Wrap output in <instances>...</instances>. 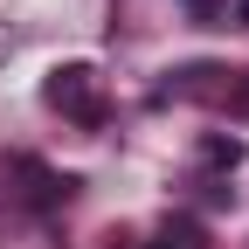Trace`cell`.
Segmentation results:
<instances>
[{"label": "cell", "instance_id": "obj_1", "mask_svg": "<svg viewBox=\"0 0 249 249\" xmlns=\"http://www.w3.org/2000/svg\"><path fill=\"white\" fill-rule=\"evenodd\" d=\"M42 97H49V111H62V118L90 124V132L111 118L104 83H97V70H90V62H55V70H49V83H42Z\"/></svg>", "mask_w": 249, "mask_h": 249}, {"label": "cell", "instance_id": "obj_2", "mask_svg": "<svg viewBox=\"0 0 249 249\" xmlns=\"http://www.w3.org/2000/svg\"><path fill=\"white\" fill-rule=\"evenodd\" d=\"M14 173L28 180V187H21L28 208H62V201L76 194V180H70V173H55V166H42V160H14Z\"/></svg>", "mask_w": 249, "mask_h": 249}, {"label": "cell", "instance_id": "obj_3", "mask_svg": "<svg viewBox=\"0 0 249 249\" xmlns=\"http://www.w3.org/2000/svg\"><path fill=\"white\" fill-rule=\"evenodd\" d=\"M145 249H208V229L194 222V214H173V222H166L160 235H152Z\"/></svg>", "mask_w": 249, "mask_h": 249}, {"label": "cell", "instance_id": "obj_4", "mask_svg": "<svg viewBox=\"0 0 249 249\" xmlns=\"http://www.w3.org/2000/svg\"><path fill=\"white\" fill-rule=\"evenodd\" d=\"M201 160L208 166H235L242 160V139H201Z\"/></svg>", "mask_w": 249, "mask_h": 249}, {"label": "cell", "instance_id": "obj_5", "mask_svg": "<svg viewBox=\"0 0 249 249\" xmlns=\"http://www.w3.org/2000/svg\"><path fill=\"white\" fill-rule=\"evenodd\" d=\"M235 21H242V28H249V0H242V7H235Z\"/></svg>", "mask_w": 249, "mask_h": 249}]
</instances>
